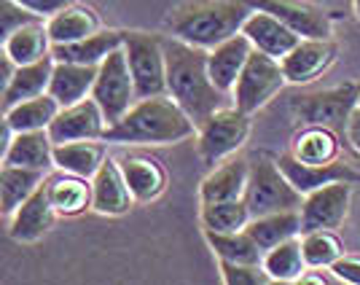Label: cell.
I'll return each instance as SVG.
<instances>
[{
	"label": "cell",
	"mask_w": 360,
	"mask_h": 285,
	"mask_svg": "<svg viewBox=\"0 0 360 285\" xmlns=\"http://www.w3.org/2000/svg\"><path fill=\"white\" fill-rule=\"evenodd\" d=\"M167 51V94L178 100L196 127L226 106L231 94L215 87L207 68V49L191 46L175 35H165Z\"/></svg>",
	"instance_id": "obj_1"
},
{
	"label": "cell",
	"mask_w": 360,
	"mask_h": 285,
	"mask_svg": "<svg viewBox=\"0 0 360 285\" xmlns=\"http://www.w3.org/2000/svg\"><path fill=\"white\" fill-rule=\"evenodd\" d=\"M347 143L355 148V153H360V106L352 110V116H349V121H347Z\"/></svg>",
	"instance_id": "obj_41"
},
{
	"label": "cell",
	"mask_w": 360,
	"mask_h": 285,
	"mask_svg": "<svg viewBox=\"0 0 360 285\" xmlns=\"http://www.w3.org/2000/svg\"><path fill=\"white\" fill-rule=\"evenodd\" d=\"M288 78L285 70H283V62L277 57H269L264 51L253 49L250 60L245 65L242 75L237 78L234 89H231V103L245 110V113H258L261 108H266L285 89Z\"/></svg>",
	"instance_id": "obj_7"
},
{
	"label": "cell",
	"mask_w": 360,
	"mask_h": 285,
	"mask_svg": "<svg viewBox=\"0 0 360 285\" xmlns=\"http://www.w3.org/2000/svg\"><path fill=\"white\" fill-rule=\"evenodd\" d=\"M108 129V119L94 97H84L73 106L60 108V113L49 124V135L57 143L73 140H103Z\"/></svg>",
	"instance_id": "obj_12"
},
{
	"label": "cell",
	"mask_w": 360,
	"mask_h": 285,
	"mask_svg": "<svg viewBox=\"0 0 360 285\" xmlns=\"http://www.w3.org/2000/svg\"><path fill=\"white\" fill-rule=\"evenodd\" d=\"M255 46L250 44V38L245 32H237L231 38H226L224 44L212 46L207 51V68H210V78L215 81V87L226 94H231L237 78L242 75L245 65L250 60Z\"/></svg>",
	"instance_id": "obj_18"
},
{
	"label": "cell",
	"mask_w": 360,
	"mask_h": 285,
	"mask_svg": "<svg viewBox=\"0 0 360 285\" xmlns=\"http://www.w3.org/2000/svg\"><path fill=\"white\" fill-rule=\"evenodd\" d=\"M264 270L269 272L271 283H299L307 272V258L301 248V234L280 242L264 253Z\"/></svg>",
	"instance_id": "obj_34"
},
{
	"label": "cell",
	"mask_w": 360,
	"mask_h": 285,
	"mask_svg": "<svg viewBox=\"0 0 360 285\" xmlns=\"http://www.w3.org/2000/svg\"><path fill=\"white\" fill-rule=\"evenodd\" d=\"M132 205H135V196L127 186L119 159L108 156L91 178V210L108 215V218H116V215L132 210Z\"/></svg>",
	"instance_id": "obj_15"
},
{
	"label": "cell",
	"mask_w": 360,
	"mask_h": 285,
	"mask_svg": "<svg viewBox=\"0 0 360 285\" xmlns=\"http://www.w3.org/2000/svg\"><path fill=\"white\" fill-rule=\"evenodd\" d=\"M105 140H73V143H57L54 146V167L60 172L94 178V172L105 162Z\"/></svg>",
	"instance_id": "obj_28"
},
{
	"label": "cell",
	"mask_w": 360,
	"mask_h": 285,
	"mask_svg": "<svg viewBox=\"0 0 360 285\" xmlns=\"http://www.w3.org/2000/svg\"><path fill=\"white\" fill-rule=\"evenodd\" d=\"M253 6L248 0H183L165 16L167 30L175 38L210 51L226 38L242 32Z\"/></svg>",
	"instance_id": "obj_3"
},
{
	"label": "cell",
	"mask_w": 360,
	"mask_h": 285,
	"mask_svg": "<svg viewBox=\"0 0 360 285\" xmlns=\"http://www.w3.org/2000/svg\"><path fill=\"white\" fill-rule=\"evenodd\" d=\"M46 27L51 35V46L73 44V41L89 38L97 30H103L100 14L91 6H81V3H68L57 14H51L46 19Z\"/></svg>",
	"instance_id": "obj_24"
},
{
	"label": "cell",
	"mask_w": 360,
	"mask_h": 285,
	"mask_svg": "<svg viewBox=\"0 0 360 285\" xmlns=\"http://www.w3.org/2000/svg\"><path fill=\"white\" fill-rule=\"evenodd\" d=\"M250 113L234 106L218 108L196 127V151L207 167L221 165L224 159L234 156L250 137Z\"/></svg>",
	"instance_id": "obj_5"
},
{
	"label": "cell",
	"mask_w": 360,
	"mask_h": 285,
	"mask_svg": "<svg viewBox=\"0 0 360 285\" xmlns=\"http://www.w3.org/2000/svg\"><path fill=\"white\" fill-rule=\"evenodd\" d=\"M358 106H360V103H358Z\"/></svg>",
	"instance_id": "obj_43"
},
{
	"label": "cell",
	"mask_w": 360,
	"mask_h": 285,
	"mask_svg": "<svg viewBox=\"0 0 360 285\" xmlns=\"http://www.w3.org/2000/svg\"><path fill=\"white\" fill-rule=\"evenodd\" d=\"M253 8L269 11L280 22H285L301 38H330V14L307 0H248Z\"/></svg>",
	"instance_id": "obj_13"
},
{
	"label": "cell",
	"mask_w": 360,
	"mask_h": 285,
	"mask_svg": "<svg viewBox=\"0 0 360 285\" xmlns=\"http://www.w3.org/2000/svg\"><path fill=\"white\" fill-rule=\"evenodd\" d=\"M127 30H97L89 38L73 44H54L51 57L57 62H81V65H100L110 51L124 46Z\"/></svg>",
	"instance_id": "obj_25"
},
{
	"label": "cell",
	"mask_w": 360,
	"mask_h": 285,
	"mask_svg": "<svg viewBox=\"0 0 360 285\" xmlns=\"http://www.w3.org/2000/svg\"><path fill=\"white\" fill-rule=\"evenodd\" d=\"M360 103V81H349L330 89L304 91L290 100V110L301 124H320L345 132L347 121Z\"/></svg>",
	"instance_id": "obj_6"
},
{
	"label": "cell",
	"mask_w": 360,
	"mask_h": 285,
	"mask_svg": "<svg viewBox=\"0 0 360 285\" xmlns=\"http://www.w3.org/2000/svg\"><path fill=\"white\" fill-rule=\"evenodd\" d=\"M3 54L11 57L16 65H30L51 54V35L46 19H35L3 38Z\"/></svg>",
	"instance_id": "obj_26"
},
{
	"label": "cell",
	"mask_w": 360,
	"mask_h": 285,
	"mask_svg": "<svg viewBox=\"0 0 360 285\" xmlns=\"http://www.w3.org/2000/svg\"><path fill=\"white\" fill-rule=\"evenodd\" d=\"M218 270L226 285H266L271 283L264 264H240V261H218Z\"/></svg>",
	"instance_id": "obj_37"
},
{
	"label": "cell",
	"mask_w": 360,
	"mask_h": 285,
	"mask_svg": "<svg viewBox=\"0 0 360 285\" xmlns=\"http://www.w3.org/2000/svg\"><path fill=\"white\" fill-rule=\"evenodd\" d=\"M100 65H81V62H57L54 60V73L49 84V94L60 103L62 108L73 106L84 97H91L94 81H97Z\"/></svg>",
	"instance_id": "obj_23"
},
{
	"label": "cell",
	"mask_w": 360,
	"mask_h": 285,
	"mask_svg": "<svg viewBox=\"0 0 360 285\" xmlns=\"http://www.w3.org/2000/svg\"><path fill=\"white\" fill-rule=\"evenodd\" d=\"M127 62L135 78L137 97H153L167 94V51L165 35L143 30H127L124 38Z\"/></svg>",
	"instance_id": "obj_8"
},
{
	"label": "cell",
	"mask_w": 360,
	"mask_h": 285,
	"mask_svg": "<svg viewBox=\"0 0 360 285\" xmlns=\"http://www.w3.org/2000/svg\"><path fill=\"white\" fill-rule=\"evenodd\" d=\"M253 213L245 205V199H226V202H210L202 205L199 221L207 232H242L250 224Z\"/></svg>",
	"instance_id": "obj_35"
},
{
	"label": "cell",
	"mask_w": 360,
	"mask_h": 285,
	"mask_svg": "<svg viewBox=\"0 0 360 285\" xmlns=\"http://www.w3.org/2000/svg\"><path fill=\"white\" fill-rule=\"evenodd\" d=\"M277 162H280L283 172L288 175V180H290L304 196L309 194V191H315V189H320V186H326V183H333V180H352V183L360 180L358 170H352L349 165H345L342 159H336V162H330V165H307V162L296 159V156L288 151V153H280V156H277Z\"/></svg>",
	"instance_id": "obj_20"
},
{
	"label": "cell",
	"mask_w": 360,
	"mask_h": 285,
	"mask_svg": "<svg viewBox=\"0 0 360 285\" xmlns=\"http://www.w3.org/2000/svg\"><path fill=\"white\" fill-rule=\"evenodd\" d=\"M91 97L97 100V106L103 108L108 119V127L116 124V121L135 106L137 100V87L132 70H129V62H127V51L124 46L110 51L105 60L100 62V70H97V81H94V89Z\"/></svg>",
	"instance_id": "obj_9"
},
{
	"label": "cell",
	"mask_w": 360,
	"mask_h": 285,
	"mask_svg": "<svg viewBox=\"0 0 360 285\" xmlns=\"http://www.w3.org/2000/svg\"><path fill=\"white\" fill-rule=\"evenodd\" d=\"M248 175H250V159L240 153L224 159L207 172V178L199 186V205L210 202H226V199H242L248 189Z\"/></svg>",
	"instance_id": "obj_17"
},
{
	"label": "cell",
	"mask_w": 360,
	"mask_h": 285,
	"mask_svg": "<svg viewBox=\"0 0 360 285\" xmlns=\"http://www.w3.org/2000/svg\"><path fill=\"white\" fill-rule=\"evenodd\" d=\"M44 180H46V170L3 165V170H0V210H3V215L8 218L25 199H30L38 191V186Z\"/></svg>",
	"instance_id": "obj_30"
},
{
	"label": "cell",
	"mask_w": 360,
	"mask_h": 285,
	"mask_svg": "<svg viewBox=\"0 0 360 285\" xmlns=\"http://www.w3.org/2000/svg\"><path fill=\"white\" fill-rule=\"evenodd\" d=\"M336 54H339V46L333 38H301L280 60L288 84L304 87L317 81L323 73H328V68L336 62Z\"/></svg>",
	"instance_id": "obj_11"
},
{
	"label": "cell",
	"mask_w": 360,
	"mask_h": 285,
	"mask_svg": "<svg viewBox=\"0 0 360 285\" xmlns=\"http://www.w3.org/2000/svg\"><path fill=\"white\" fill-rule=\"evenodd\" d=\"M245 229L264 248V253L269 248H274V245H280V242L304 234L301 210H280V213H266V215H253L250 224L245 226Z\"/></svg>",
	"instance_id": "obj_31"
},
{
	"label": "cell",
	"mask_w": 360,
	"mask_h": 285,
	"mask_svg": "<svg viewBox=\"0 0 360 285\" xmlns=\"http://www.w3.org/2000/svg\"><path fill=\"white\" fill-rule=\"evenodd\" d=\"M196 135V121L172 94L143 97L105 129V143L119 146H169Z\"/></svg>",
	"instance_id": "obj_2"
},
{
	"label": "cell",
	"mask_w": 360,
	"mask_h": 285,
	"mask_svg": "<svg viewBox=\"0 0 360 285\" xmlns=\"http://www.w3.org/2000/svg\"><path fill=\"white\" fill-rule=\"evenodd\" d=\"M3 165L32 167V170H49L54 167V140L49 129H27V132H14L11 127L3 124Z\"/></svg>",
	"instance_id": "obj_16"
},
{
	"label": "cell",
	"mask_w": 360,
	"mask_h": 285,
	"mask_svg": "<svg viewBox=\"0 0 360 285\" xmlns=\"http://www.w3.org/2000/svg\"><path fill=\"white\" fill-rule=\"evenodd\" d=\"M19 6H25L27 11L32 14H38L41 19H49L51 14H57L60 8H65L68 3H73V0H16Z\"/></svg>",
	"instance_id": "obj_40"
},
{
	"label": "cell",
	"mask_w": 360,
	"mask_h": 285,
	"mask_svg": "<svg viewBox=\"0 0 360 285\" xmlns=\"http://www.w3.org/2000/svg\"><path fill=\"white\" fill-rule=\"evenodd\" d=\"M242 199L253 215H266L280 210H301L304 194L288 180L277 159L266 153H255L250 159V175Z\"/></svg>",
	"instance_id": "obj_4"
},
{
	"label": "cell",
	"mask_w": 360,
	"mask_h": 285,
	"mask_svg": "<svg viewBox=\"0 0 360 285\" xmlns=\"http://www.w3.org/2000/svg\"><path fill=\"white\" fill-rule=\"evenodd\" d=\"M330 270L339 274V280H342V283L360 285V255L345 253L339 261H333V267H330Z\"/></svg>",
	"instance_id": "obj_39"
},
{
	"label": "cell",
	"mask_w": 360,
	"mask_h": 285,
	"mask_svg": "<svg viewBox=\"0 0 360 285\" xmlns=\"http://www.w3.org/2000/svg\"><path fill=\"white\" fill-rule=\"evenodd\" d=\"M352 6H355V16L360 19V0H352Z\"/></svg>",
	"instance_id": "obj_42"
},
{
	"label": "cell",
	"mask_w": 360,
	"mask_h": 285,
	"mask_svg": "<svg viewBox=\"0 0 360 285\" xmlns=\"http://www.w3.org/2000/svg\"><path fill=\"white\" fill-rule=\"evenodd\" d=\"M119 165L135 202L148 205L167 191V170L159 159L146 156V153H127L119 159Z\"/></svg>",
	"instance_id": "obj_21"
},
{
	"label": "cell",
	"mask_w": 360,
	"mask_h": 285,
	"mask_svg": "<svg viewBox=\"0 0 360 285\" xmlns=\"http://www.w3.org/2000/svg\"><path fill=\"white\" fill-rule=\"evenodd\" d=\"M205 232V240L210 245L218 261H240V264H264V248L248 234V229L242 232Z\"/></svg>",
	"instance_id": "obj_33"
},
{
	"label": "cell",
	"mask_w": 360,
	"mask_h": 285,
	"mask_svg": "<svg viewBox=\"0 0 360 285\" xmlns=\"http://www.w3.org/2000/svg\"><path fill=\"white\" fill-rule=\"evenodd\" d=\"M301 248H304L307 267H333V261H339L345 255V242L336 237L333 229L304 232L301 234Z\"/></svg>",
	"instance_id": "obj_36"
},
{
	"label": "cell",
	"mask_w": 360,
	"mask_h": 285,
	"mask_svg": "<svg viewBox=\"0 0 360 285\" xmlns=\"http://www.w3.org/2000/svg\"><path fill=\"white\" fill-rule=\"evenodd\" d=\"M352 180H333L304 196L301 202V226L304 232L315 229H339L347 221L352 202Z\"/></svg>",
	"instance_id": "obj_10"
},
{
	"label": "cell",
	"mask_w": 360,
	"mask_h": 285,
	"mask_svg": "<svg viewBox=\"0 0 360 285\" xmlns=\"http://www.w3.org/2000/svg\"><path fill=\"white\" fill-rule=\"evenodd\" d=\"M60 215L51 205L49 196V183H41L38 191L25 199L11 215H8V237L14 242H38L44 234H49V229L54 226Z\"/></svg>",
	"instance_id": "obj_14"
},
{
	"label": "cell",
	"mask_w": 360,
	"mask_h": 285,
	"mask_svg": "<svg viewBox=\"0 0 360 285\" xmlns=\"http://www.w3.org/2000/svg\"><path fill=\"white\" fill-rule=\"evenodd\" d=\"M35 19H41L38 14H32L27 11L25 6H19L16 0H3V6H0V25H3V38L8 35V32H14L16 27H22V25H27V22H35Z\"/></svg>",
	"instance_id": "obj_38"
},
{
	"label": "cell",
	"mask_w": 360,
	"mask_h": 285,
	"mask_svg": "<svg viewBox=\"0 0 360 285\" xmlns=\"http://www.w3.org/2000/svg\"><path fill=\"white\" fill-rule=\"evenodd\" d=\"M290 153L307 165H330L342 156V132L320 124H301L290 140Z\"/></svg>",
	"instance_id": "obj_22"
},
{
	"label": "cell",
	"mask_w": 360,
	"mask_h": 285,
	"mask_svg": "<svg viewBox=\"0 0 360 285\" xmlns=\"http://www.w3.org/2000/svg\"><path fill=\"white\" fill-rule=\"evenodd\" d=\"M49 196L60 218H75L81 213L91 210V178L62 172L57 178H49Z\"/></svg>",
	"instance_id": "obj_29"
},
{
	"label": "cell",
	"mask_w": 360,
	"mask_h": 285,
	"mask_svg": "<svg viewBox=\"0 0 360 285\" xmlns=\"http://www.w3.org/2000/svg\"><path fill=\"white\" fill-rule=\"evenodd\" d=\"M51 73H54V57L51 54L38 62H30V65H19L16 73L11 75V81L3 87V110L22 103V100L46 94L49 84H51Z\"/></svg>",
	"instance_id": "obj_27"
},
{
	"label": "cell",
	"mask_w": 360,
	"mask_h": 285,
	"mask_svg": "<svg viewBox=\"0 0 360 285\" xmlns=\"http://www.w3.org/2000/svg\"><path fill=\"white\" fill-rule=\"evenodd\" d=\"M60 103L46 91L30 100H22L16 106L3 110V124L11 127L14 132H27V129H49V124L60 113Z\"/></svg>",
	"instance_id": "obj_32"
},
{
	"label": "cell",
	"mask_w": 360,
	"mask_h": 285,
	"mask_svg": "<svg viewBox=\"0 0 360 285\" xmlns=\"http://www.w3.org/2000/svg\"><path fill=\"white\" fill-rule=\"evenodd\" d=\"M242 32L250 38V44L258 51H264L269 57H277V60H283L288 51L301 41L299 32H293L285 22H280L274 14L261 11V8L250 11V16L242 25Z\"/></svg>",
	"instance_id": "obj_19"
}]
</instances>
